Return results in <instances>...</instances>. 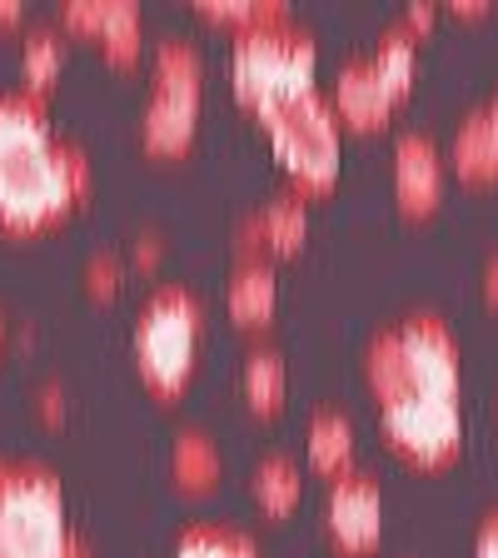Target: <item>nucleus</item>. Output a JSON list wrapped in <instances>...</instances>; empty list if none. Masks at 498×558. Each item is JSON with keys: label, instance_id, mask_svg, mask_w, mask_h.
I'll return each mask as SVG.
<instances>
[{"label": "nucleus", "instance_id": "0eeeda50", "mask_svg": "<svg viewBox=\"0 0 498 558\" xmlns=\"http://www.w3.org/2000/svg\"><path fill=\"white\" fill-rule=\"evenodd\" d=\"M399 339V364H404V395H439V399H459V339L444 319L434 314H414L394 329Z\"/></svg>", "mask_w": 498, "mask_h": 558}, {"label": "nucleus", "instance_id": "f8f14e48", "mask_svg": "<svg viewBox=\"0 0 498 558\" xmlns=\"http://www.w3.org/2000/svg\"><path fill=\"white\" fill-rule=\"evenodd\" d=\"M449 165L464 185H494L498 180V125L488 110H474L464 125L453 130Z\"/></svg>", "mask_w": 498, "mask_h": 558}, {"label": "nucleus", "instance_id": "f704fd0d", "mask_svg": "<svg viewBox=\"0 0 498 558\" xmlns=\"http://www.w3.org/2000/svg\"><path fill=\"white\" fill-rule=\"evenodd\" d=\"M449 11L453 15H484V5H478V0H453Z\"/></svg>", "mask_w": 498, "mask_h": 558}, {"label": "nucleus", "instance_id": "f3484780", "mask_svg": "<svg viewBox=\"0 0 498 558\" xmlns=\"http://www.w3.org/2000/svg\"><path fill=\"white\" fill-rule=\"evenodd\" d=\"M224 474V459H220V444L209 439V434L199 429H185L180 439H174L170 449V478L185 494H205V488H215Z\"/></svg>", "mask_w": 498, "mask_h": 558}, {"label": "nucleus", "instance_id": "cd10ccee", "mask_svg": "<svg viewBox=\"0 0 498 558\" xmlns=\"http://www.w3.org/2000/svg\"><path fill=\"white\" fill-rule=\"evenodd\" d=\"M100 25H105V0H65L60 5V31L65 35L100 40Z\"/></svg>", "mask_w": 498, "mask_h": 558}, {"label": "nucleus", "instance_id": "e433bc0d", "mask_svg": "<svg viewBox=\"0 0 498 558\" xmlns=\"http://www.w3.org/2000/svg\"><path fill=\"white\" fill-rule=\"evenodd\" d=\"M5 339H11V319L0 314V354H5Z\"/></svg>", "mask_w": 498, "mask_h": 558}, {"label": "nucleus", "instance_id": "393cba45", "mask_svg": "<svg viewBox=\"0 0 498 558\" xmlns=\"http://www.w3.org/2000/svg\"><path fill=\"white\" fill-rule=\"evenodd\" d=\"M155 85H180V90H199L205 85V60L190 40L170 35L155 46Z\"/></svg>", "mask_w": 498, "mask_h": 558}, {"label": "nucleus", "instance_id": "58836bf2", "mask_svg": "<svg viewBox=\"0 0 498 558\" xmlns=\"http://www.w3.org/2000/svg\"><path fill=\"white\" fill-rule=\"evenodd\" d=\"M484 110H488V116H494V125H498V95H494V100L484 105Z\"/></svg>", "mask_w": 498, "mask_h": 558}, {"label": "nucleus", "instance_id": "f03ea898", "mask_svg": "<svg viewBox=\"0 0 498 558\" xmlns=\"http://www.w3.org/2000/svg\"><path fill=\"white\" fill-rule=\"evenodd\" d=\"M314 75H319V46L314 35L300 31L294 21L284 25H259V31L234 35L230 50V85L234 100L255 116H269L279 105H294L314 90Z\"/></svg>", "mask_w": 498, "mask_h": 558}, {"label": "nucleus", "instance_id": "c756f323", "mask_svg": "<svg viewBox=\"0 0 498 558\" xmlns=\"http://www.w3.org/2000/svg\"><path fill=\"white\" fill-rule=\"evenodd\" d=\"M434 21H439V5H429V0H418V5H409V15H404V31L414 35H424V31H434Z\"/></svg>", "mask_w": 498, "mask_h": 558}, {"label": "nucleus", "instance_id": "a211bd4d", "mask_svg": "<svg viewBox=\"0 0 498 558\" xmlns=\"http://www.w3.org/2000/svg\"><path fill=\"white\" fill-rule=\"evenodd\" d=\"M60 70H65V31L60 25H40V31L25 35L21 46V81H25V95L46 100L56 90Z\"/></svg>", "mask_w": 498, "mask_h": 558}, {"label": "nucleus", "instance_id": "ddd939ff", "mask_svg": "<svg viewBox=\"0 0 498 558\" xmlns=\"http://www.w3.org/2000/svg\"><path fill=\"white\" fill-rule=\"evenodd\" d=\"M275 304H279V284H275V269L265 259H244L240 269L230 275V290H224V310L240 329H265L275 319Z\"/></svg>", "mask_w": 498, "mask_h": 558}, {"label": "nucleus", "instance_id": "dca6fc26", "mask_svg": "<svg viewBox=\"0 0 498 558\" xmlns=\"http://www.w3.org/2000/svg\"><path fill=\"white\" fill-rule=\"evenodd\" d=\"M250 494H255V504L269 519H284L304 499V469L294 464L290 453H269V459H259L255 474H250Z\"/></svg>", "mask_w": 498, "mask_h": 558}, {"label": "nucleus", "instance_id": "7ed1b4c3", "mask_svg": "<svg viewBox=\"0 0 498 558\" xmlns=\"http://www.w3.org/2000/svg\"><path fill=\"white\" fill-rule=\"evenodd\" d=\"M199 339H205V310H199L195 294L180 290V284L155 290L135 325L139 379L150 384L160 399H180L190 374H195Z\"/></svg>", "mask_w": 498, "mask_h": 558}, {"label": "nucleus", "instance_id": "4be33fe9", "mask_svg": "<svg viewBox=\"0 0 498 558\" xmlns=\"http://www.w3.org/2000/svg\"><path fill=\"white\" fill-rule=\"evenodd\" d=\"M259 230H265L269 255H300L309 240V209H304V199H275L259 209Z\"/></svg>", "mask_w": 498, "mask_h": 558}, {"label": "nucleus", "instance_id": "9b49d317", "mask_svg": "<svg viewBox=\"0 0 498 558\" xmlns=\"http://www.w3.org/2000/svg\"><path fill=\"white\" fill-rule=\"evenodd\" d=\"M329 110H335L339 125L374 135V130L389 125V116H394L399 105H394V95L384 90V81L374 75L369 60H349V65L339 70V81H335V100H329Z\"/></svg>", "mask_w": 498, "mask_h": 558}, {"label": "nucleus", "instance_id": "412c9836", "mask_svg": "<svg viewBox=\"0 0 498 558\" xmlns=\"http://www.w3.org/2000/svg\"><path fill=\"white\" fill-rule=\"evenodd\" d=\"M95 46L105 50L110 65H135L139 50H145V15H139L135 0H105V25Z\"/></svg>", "mask_w": 498, "mask_h": 558}, {"label": "nucleus", "instance_id": "c85d7f7f", "mask_svg": "<svg viewBox=\"0 0 498 558\" xmlns=\"http://www.w3.org/2000/svg\"><path fill=\"white\" fill-rule=\"evenodd\" d=\"M160 259H165V240H160V234H139V240L130 244V269H145V275H150Z\"/></svg>", "mask_w": 498, "mask_h": 558}, {"label": "nucleus", "instance_id": "7c9ffc66", "mask_svg": "<svg viewBox=\"0 0 498 558\" xmlns=\"http://www.w3.org/2000/svg\"><path fill=\"white\" fill-rule=\"evenodd\" d=\"M40 418H46V424H65V389H60V384L40 389Z\"/></svg>", "mask_w": 498, "mask_h": 558}, {"label": "nucleus", "instance_id": "72a5a7b5", "mask_svg": "<svg viewBox=\"0 0 498 558\" xmlns=\"http://www.w3.org/2000/svg\"><path fill=\"white\" fill-rule=\"evenodd\" d=\"M25 21V11H21V0H0V31H15V25Z\"/></svg>", "mask_w": 498, "mask_h": 558}, {"label": "nucleus", "instance_id": "aec40b11", "mask_svg": "<svg viewBox=\"0 0 498 558\" xmlns=\"http://www.w3.org/2000/svg\"><path fill=\"white\" fill-rule=\"evenodd\" d=\"M374 75L384 81V90L394 95V105H404L409 95H414V75H418V46L414 35L404 31V25H394V31H384V40L374 46Z\"/></svg>", "mask_w": 498, "mask_h": 558}, {"label": "nucleus", "instance_id": "39448f33", "mask_svg": "<svg viewBox=\"0 0 498 558\" xmlns=\"http://www.w3.org/2000/svg\"><path fill=\"white\" fill-rule=\"evenodd\" d=\"M70 538L60 478L46 469H15L0 494V558H60Z\"/></svg>", "mask_w": 498, "mask_h": 558}, {"label": "nucleus", "instance_id": "1a4fd4ad", "mask_svg": "<svg viewBox=\"0 0 498 558\" xmlns=\"http://www.w3.org/2000/svg\"><path fill=\"white\" fill-rule=\"evenodd\" d=\"M394 199L409 220H429L444 199V155L429 135H399L394 145Z\"/></svg>", "mask_w": 498, "mask_h": 558}, {"label": "nucleus", "instance_id": "6e6552de", "mask_svg": "<svg viewBox=\"0 0 498 558\" xmlns=\"http://www.w3.org/2000/svg\"><path fill=\"white\" fill-rule=\"evenodd\" d=\"M325 523L329 538H335L344 554H374L384 538V494L379 478L364 474V469H349L329 484L325 499Z\"/></svg>", "mask_w": 498, "mask_h": 558}, {"label": "nucleus", "instance_id": "2f4dec72", "mask_svg": "<svg viewBox=\"0 0 498 558\" xmlns=\"http://www.w3.org/2000/svg\"><path fill=\"white\" fill-rule=\"evenodd\" d=\"M474 558H498V513H488L474 538Z\"/></svg>", "mask_w": 498, "mask_h": 558}, {"label": "nucleus", "instance_id": "5701e85b", "mask_svg": "<svg viewBox=\"0 0 498 558\" xmlns=\"http://www.w3.org/2000/svg\"><path fill=\"white\" fill-rule=\"evenodd\" d=\"M199 15L209 25H224V31L244 35V31H259V25H284L290 5H279V0H199Z\"/></svg>", "mask_w": 498, "mask_h": 558}, {"label": "nucleus", "instance_id": "6ab92c4d", "mask_svg": "<svg viewBox=\"0 0 498 558\" xmlns=\"http://www.w3.org/2000/svg\"><path fill=\"white\" fill-rule=\"evenodd\" d=\"M240 389L255 414H279L290 399V364L279 360L275 349H250V360L240 369Z\"/></svg>", "mask_w": 498, "mask_h": 558}, {"label": "nucleus", "instance_id": "9d476101", "mask_svg": "<svg viewBox=\"0 0 498 558\" xmlns=\"http://www.w3.org/2000/svg\"><path fill=\"white\" fill-rule=\"evenodd\" d=\"M199 95L205 90H180V85H155L145 120H139V145L160 160H180L195 145L199 125Z\"/></svg>", "mask_w": 498, "mask_h": 558}, {"label": "nucleus", "instance_id": "b1692460", "mask_svg": "<svg viewBox=\"0 0 498 558\" xmlns=\"http://www.w3.org/2000/svg\"><path fill=\"white\" fill-rule=\"evenodd\" d=\"M364 384L374 389V399H379V404H389V399L404 395V364H399L394 329L369 339V349H364Z\"/></svg>", "mask_w": 498, "mask_h": 558}, {"label": "nucleus", "instance_id": "4c0bfd02", "mask_svg": "<svg viewBox=\"0 0 498 558\" xmlns=\"http://www.w3.org/2000/svg\"><path fill=\"white\" fill-rule=\"evenodd\" d=\"M11 474H15L11 464H0V494H5V484H11Z\"/></svg>", "mask_w": 498, "mask_h": 558}, {"label": "nucleus", "instance_id": "a878e982", "mask_svg": "<svg viewBox=\"0 0 498 558\" xmlns=\"http://www.w3.org/2000/svg\"><path fill=\"white\" fill-rule=\"evenodd\" d=\"M174 558H259V548H255V538L205 523V529H190V534L180 538Z\"/></svg>", "mask_w": 498, "mask_h": 558}, {"label": "nucleus", "instance_id": "423d86ee", "mask_svg": "<svg viewBox=\"0 0 498 558\" xmlns=\"http://www.w3.org/2000/svg\"><path fill=\"white\" fill-rule=\"evenodd\" d=\"M384 439L394 444V453H404L409 464L439 469L453 464L464 449V409L459 399L439 395H399L389 404H379Z\"/></svg>", "mask_w": 498, "mask_h": 558}, {"label": "nucleus", "instance_id": "2eb2a0df", "mask_svg": "<svg viewBox=\"0 0 498 558\" xmlns=\"http://www.w3.org/2000/svg\"><path fill=\"white\" fill-rule=\"evenodd\" d=\"M304 459H309V469L325 474L329 484H335L339 474H349V469H354V424H349L344 414H335V409L314 414L309 434H304Z\"/></svg>", "mask_w": 498, "mask_h": 558}, {"label": "nucleus", "instance_id": "20e7f679", "mask_svg": "<svg viewBox=\"0 0 498 558\" xmlns=\"http://www.w3.org/2000/svg\"><path fill=\"white\" fill-rule=\"evenodd\" d=\"M275 145V160L294 180L300 195H329L339 185V165H344V125L335 120L329 100L304 95L294 105H279L259 116Z\"/></svg>", "mask_w": 498, "mask_h": 558}, {"label": "nucleus", "instance_id": "f257e3e1", "mask_svg": "<svg viewBox=\"0 0 498 558\" xmlns=\"http://www.w3.org/2000/svg\"><path fill=\"white\" fill-rule=\"evenodd\" d=\"M90 199V160L65 140H50L21 160L0 165V230L40 234Z\"/></svg>", "mask_w": 498, "mask_h": 558}, {"label": "nucleus", "instance_id": "473e14b6", "mask_svg": "<svg viewBox=\"0 0 498 558\" xmlns=\"http://www.w3.org/2000/svg\"><path fill=\"white\" fill-rule=\"evenodd\" d=\"M484 304L488 310H498V259H488L484 265Z\"/></svg>", "mask_w": 498, "mask_h": 558}, {"label": "nucleus", "instance_id": "c9c22d12", "mask_svg": "<svg viewBox=\"0 0 498 558\" xmlns=\"http://www.w3.org/2000/svg\"><path fill=\"white\" fill-rule=\"evenodd\" d=\"M60 558H95V554L81 544V538H70V548H65V554H60Z\"/></svg>", "mask_w": 498, "mask_h": 558}, {"label": "nucleus", "instance_id": "bb28decb", "mask_svg": "<svg viewBox=\"0 0 498 558\" xmlns=\"http://www.w3.org/2000/svg\"><path fill=\"white\" fill-rule=\"evenodd\" d=\"M125 275H130V265L120 255H95L81 279H85V294H90V300H116Z\"/></svg>", "mask_w": 498, "mask_h": 558}, {"label": "nucleus", "instance_id": "4468645a", "mask_svg": "<svg viewBox=\"0 0 498 558\" xmlns=\"http://www.w3.org/2000/svg\"><path fill=\"white\" fill-rule=\"evenodd\" d=\"M50 116H46V100L35 95H0V165L21 160V155L40 150L50 145Z\"/></svg>", "mask_w": 498, "mask_h": 558}]
</instances>
